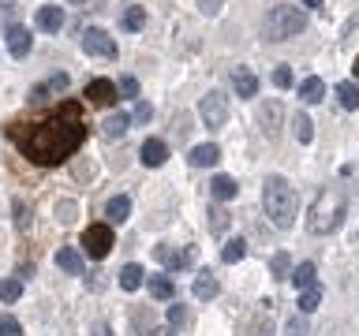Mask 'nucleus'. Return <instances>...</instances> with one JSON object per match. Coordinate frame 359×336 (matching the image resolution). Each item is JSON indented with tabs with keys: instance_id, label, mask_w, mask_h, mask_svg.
<instances>
[{
	"instance_id": "10",
	"label": "nucleus",
	"mask_w": 359,
	"mask_h": 336,
	"mask_svg": "<svg viewBox=\"0 0 359 336\" xmlns=\"http://www.w3.org/2000/svg\"><path fill=\"white\" fill-rule=\"evenodd\" d=\"M165 157H168V146H165L161 139H146L142 150H139V161H142L146 168H161Z\"/></svg>"
},
{
	"instance_id": "30",
	"label": "nucleus",
	"mask_w": 359,
	"mask_h": 336,
	"mask_svg": "<svg viewBox=\"0 0 359 336\" xmlns=\"http://www.w3.org/2000/svg\"><path fill=\"white\" fill-rule=\"evenodd\" d=\"M247 254V243L243 239H229V243H224V251H221V258H224V262H240V258Z\"/></svg>"
},
{
	"instance_id": "46",
	"label": "nucleus",
	"mask_w": 359,
	"mask_h": 336,
	"mask_svg": "<svg viewBox=\"0 0 359 336\" xmlns=\"http://www.w3.org/2000/svg\"><path fill=\"white\" fill-rule=\"evenodd\" d=\"M75 4H79V0H75Z\"/></svg>"
},
{
	"instance_id": "40",
	"label": "nucleus",
	"mask_w": 359,
	"mask_h": 336,
	"mask_svg": "<svg viewBox=\"0 0 359 336\" xmlns=\"http://www.w3.org/2000/svg\"><path fill=\"white\" fill-rule=\"evenodd\" d=\"M273 83H277L280 90H288V86H292V71H288V67H277V71H273Z\"/></svg>"
},
{
	"instance_id": "5",
	"label": "nucleus",
	"mask_w": 359,
	"mask_h": 336,
	"mask_svg": "<svg viewBox=\"0 0 359 336\" xmlns=\"http://www.w3.org/2000/svg\"><path fill=\"white\" fill-rule=\"evenodd\" d=\"M198 116L206 127H224V120H229V97H224L221 90H210V94L198 101Z\"/></svg>"
},
{
	"instance_id": "22",
	"label": "nucleus",
	"mask_w": 359,
	"mask_h": 336,
	"mask_svg": "<svg viewBox=\"0 0 359 336\" xmlns=\"http://www.w3.org/2000/svg\"><path fill=\"white\" fill-rule=\"evenodd\" d=\"M191 291H195V299H213V295H217V276H213V273H198L195 276V288H191Z\"/></svg>"
},
{
	"instance_id": "25",
	"label": "nucleus",
	"mask_w": 359,
	"mask_h": 336,
	"mask_svg": "<svg viewBox=\"0 0 359 336\" xmlns=\"http://www.w3.org/2000/svg\"><path fill=\"white\" fill-rule=\"evenodd\" d=\"M150 295L154 299H172L176 295V288H172V280H168V276H150Z\"/></svg>"
},
{
	"instance_id": "2",
	"label": "nucleus",
	"mask_w": 359,
	"mask_h": 336,
	"mask_svg": "<svg viewBox=\"0 0 359 336\" xmlns=\"http://www.w3.org/2000/svg\"><path fill=\"white\" fill-rule=\"evenodd\" d=\"M262 206H266V217L273 220L277 228H292V224H296V209H299L296 187H292L285 176H266Z\"/></svg>"
},
{
	"instance_id": "12",
	"label": "nucleus",
	"mask_w": 359,
	"mask_h": 336,
	"mask_svg": "<svg viewBox=\"0 0 359 336\" xmlns=\"http://www.w3.org/2000/svg\"><path fill=\"white\" fill-rule=\"evenodd\" d=\"M56 265H60L64 273H72V276L86 273V262H83V254H79L75 246H60V251H56Z\"/></svg>"
},
{
	"instance_id": "9",
	"label": "nucleus",
	"mask_w": 359,
	"mask_h": 336,
	"mask_svg": "<svg viewBox=\"0 0 359 336\" xmlns=\"http://www.w3.org/2000/svg\"><path fill=\"white\" fill-rule=\"evenodd\" d=\"M154 258L165 269H172V273H176V269H187L191 262H195V254H191V251H172V246H154Z\"/></svg>"
},
{
	"instance_id": "21",
	"label": "nucleus",
	"mask_w": 359,
	"mask_h": 336,
	"mask_svg": "<svg viewBox=\"0 0 359 336\" xmlns=\"http://www.w3.org/2000/svg\"><path fill=\"white\" fill-rule=\"evenodd\" d=\"M221 161V150L213 142H206V146H195L191 150V164H198V168H206V164H217Z\"/></svg>"
},
{
	"instance_id": "27",
	"label": "nucleus",
	"mask_w": 359,
	"mask_h": 336,
	"mask_svg": "<svg viewBox=\"0 0 359 336\" xmlns=\"http://www.w3.org/2000/svg\"><path fill=\"white\" fill-rule=\"evenodd\" d=\"M277 123H280V105H277V101H269V105L262 108V127H266V134H277Z\"/></svg>"
},
{
	"instance_id": "32",
	"label": "nucleus",
	"mask_w": 359,
	"mask_h": 336,
	"mask_svg": "<svg viewBox=\"0 0 359 336\" xmlns=\"http://www.w3.org/2000/svg\"><path fill=\"white\" fill-rule=\"evenodd\" d=\"M210 228L217 232V235L229 228V209H221V206H217V209H210Z\"/></svg>"
},
{
	"instance_id": "3",
	"label": "nucleus",
	"mask_w": 359,
	"mask_h": 336,
	"mask_svg": "<svg viewBox=\"0 0 359 336\" xmlns=\"http://www.w3.org/2000/svg\"><path fill=\"white\" fill-rule=\"evenodd\" d=\"M344 213H348V195L341 187H325L318 198H314V206L307 213V228L314 235H325V232H333L337 224L344 220Z\"/></svg>"
},
{
	"instance_id": "11",
	"label": "nucleus",
	"mask_w": 359,
	"mask_h": 336,
	"mask_svg": "<svg viewBox=\"0 0 359 336\" xmlns=\"http://www.w3.org/2000/svg\"><path fill=\"white\" fill-rule=\"evenodd\" d=\"M86 97L94 101V105H112V101H116V83L94 78V83H86Z\"/></svg>"
},
{
	"instance_id": "35",
	"label": "nucleus",
	"mask_w": 359,
	"mask_h": 336,
	"mask_svg": "<svg viewBox=\"0 0 359 336\" xmlns=\"http://www.w3.org/2000/svg\"><path fill=\"white\" fill-rule=\"evenodd\" d=\"M15 228H19V232L30 228V209L22 206V198H15Z\"/></svg>"
},
{
	"instance_id": "1",
	"label": "nucleus",
	"mask_w": 359,
	"mask_h": 336,
	"mask_svg": "<svg viewBox=\"0 0 359 336\" xmlns=\"http://www.w3.org/2000/svg\"><path fill=\"white\" fill-rule=\"evenodd\" d=\"M8 134L34 164H60L86 142V116L79 101H64L56 112L30 123H11Z\"/></svg>"
},
{
	"instance_id": "23",
	"label": "nucleus",
	"mask_w": 359,
	"mask_h": 336,
	"mask_svg": "<svg viewBox=\"0 0 359 336\" xmlns=\"http://www.w3.org/2000/svg\"><path fill=\"white\" fill-rule=\"evenodd\" d=\"M142 276H146L142 265H123V269H120V288H123V291H139V288H142Z\"/></svg>"
},
{
	"instance_id": "26",
	"label": "nucleus",
	"mask_w": 359,
	"mask_h": 336,
	"mask_svg": "<svg viewBox=\"0 0 359 336\" xmlns=\"http://www.w3.org/2000/svg\"><path fill=\"white\" fill-rule=\"evenodd\" d=\"M120 27L123 30H142L146 27V8H128V11H123V19H120Z\"/></svg>"
},
{
	"instance_id": "29",
	"label": "nucleus",
	"mask_w": 359,
	"mask_h": 336,
	"mask_svg": "<svg viewBox=\"0 0 359 336\" xmlns=\"http://www.w3.org/2000/svg\"><path fill=\"white\" fill-rule=\"evenodd\" d=\"M318 302H322V288L314 284V288H307V291L299 295V310H303V314H314V310H318Z\"/></svg>"
},
{
	"instance_id": "19",
	"label": "nucleus",
	"mask_w": 359,
	"mask_h": 336,
	"mask_svg": "<svg viewBox=\"0 0 359 336\" xmlns=\"http://www.w3.org/2000/svg\"><path fill=\"white\" fill-rule=\"evenodd\" d=\"M105 217L109 220H116V224H123L131 217V198L128 195H116V198H109V206H105Z\"/></svg>"
},
{
	"instance_id": "43",
	"label": "nucleus",
	"mask_w": 359,
	"mask_h": 336,
	"mask_svg": "<svg viewBox=\"0 0 359 336\" xmlns=\"http://www.w3.org/2000/svg\"><path fill=\"white\" fill-rule=\"evenodd\" d=\"M94 336H112V329H109V325H97V329H94Z\"/></svg>"
},
{
	"instance_id": "15",
	"label": "nucleus",
	"mask_w": 359,
	"mask_h": 336,
	"mask_svg": "<svg viewBox=\"0 0 359 336\" xmlns=\"http://www.w3.org/2000/svg\"><path fill=\"white\" fill-rule=\"evenodd\" d=\"M288 276L296 280V288H299V291H307V288H314V284H318V269H314V262H299V265L292 269Z\"/></svg>"
},
{
	"instance_id": "13",
	"label": "nucleus",
	"mask_w": 359,
	"mask_h": 336,
	"mask_svg": "<svg viewBox=\"0 0 359 336\" xmlns=\"http://www.w3.org/2000/svg\"><path fill=\"white\" fill-rule=\"evenodd\" d=\"M67 83H72V78H67L64 71L60 75H49L45 83H38V86L30 90V101H45L49 94H60V90H67Z\"/></svg>"
},
{
	"instance_id": "20",
	"label": "nucleus",
	"mask_w": 359,
	"mask_h": 336,
	"mask_svg": "<svg viewBox=\"0 0 359 336\" xmlns=\"http://www.w3.org/2000/svg\"><path fill=\"white\" fill-rule=\"evenodd\" d=\"M128 123H131L128 112H116V116H109L101 123V131H105V139H123V134H128Z\"/></svg>"
},
{
	"instance_id": "24",
	"label": "nucleus",
	"mask_w": 359,
	"mask_h": 336,
	"mask_svg": "<svg viewBox=\"0 0 359 336\" xmlns=\"http://www.w3.org/2000/svg\"><path fill=\"white\" fill-rule=\"evenodd\" d=\"M337 101L344 108H359V86L355 83H337Z\"/></svg>"
},
{
	"instance_id": "45",
	"label": "nucleus",
	"mask_w": 359,
	"mask_h": 336,
	"mask_svg": "<svg viewBox=\"0 0 359 336\" xmlns=\"http://www.w3.org/2000/svg\"><path fill=\"white\" fill-rule=\"evenodd\" d=\"M355 78H359V56H355Z\"/></svg>"
},
{
	"instance_id": "14",
	"label": "nucleus",
	"mask_w": 359,
	"mask_h": 336,
	"mask_svg": "<svg viewBox=\"0 0 359 336\" xmlns=\"http://www.w3.org/2000/svg\"><path fill=\"white\" fill-rule=\"evenodd\" d=\"M232 86H236V94H240V97H255L258 94V78H255L251 67H236V71H232Z\"/></svg>"
},
{
	"instance_id": "17",
	"label": "nucleus",
	"mask_w": 359,
	"mask_h": 336,
	"mask_svg": "<svg viewBox=\"0 0 359 336\" xmlns=\"http://www.w3.org/2000/svg\"><path fill=\"white\" fill-rule=\"evenodd\" d=\"M299 97L303 101H307V105H318V101H325V83H322V78H303V83H299Z\"/></svg>"
},
{
	"instance_id": "16",
	"label": "nucleus",
	"mask_w": 359,
	"mask_h": 336,
	"mask_svg": "<svg viewBox=\"0 0 359 336\" xmlns=\"http://www.w3.org/2000/svg\"><path fill=\"white\" fill-rule=\"evenodd\" d=\"M38 27H41V30H49V34H56V30L64 27V11L56 8V4L38 8Z\"/></svg>"
},
{
	"instance_id": "36",
	"label": "nucleus",
	"mask_w": 359,
	"mask_h": 336,
	"mask_svg": "<svg viewBox=\"0 0 359 336\" xmlns=\"http://www.w3.org/2000/svg\"><path fill=\"white\" fill-rule=\"evenodd\" d=\"M184 321H187V310L180 307V302H172V307H168V325L176 329V325H184Z\"/></svg>"
},
{
	"instance_id": "4",
	"label": "nucleus",
	"mask_w": 359,
	"mask_h": 336,
	"mask_svg": "<svg viewBox=\"0 0 359 336\" xmlns=\"http://www.w3.org/2000/svg\"><path fill=\"white\" fill-rule=\"evenodd\" d=\"M307 30V11L303 8H292V4H277L269 8V15L262 22V38L266 41H288L296 34Z\"/></svg>"
},
{
	"instance_id": "44",
	"label": "nucleus",
	"mask_w": 359,
	"mask_h": 336,
	"mask_svg": "<svg viewBox=\"0 0 359 336\" xmlns=\"http://www.w3.org/2000/svg\"><path fill=\"white\" fill-rule=\"evenodd\" d=\"M322 4V0H303V8H318Z\"/></svg>"
},
{
	"instance_id": "38",
	"label": "nucleus",
	"mask_w": 359,
	"mask_h": 336,
	"mask_svg": "<svg viewBox=\"0 0 359 336\" xmlns=\"http://www.w3.org/2000/svg\"><path fill=\"white\" fill-rule=\"evenodd\" d=\"M150 116H154V108L150 105H146V101H139V105H135V123H150Z\"/></svg>"
},
{
	"instance_id": "18",
	"label": "nucleus",
	"mask_w": 359,
	"mask_h": 336,
	"mask_svg": "<svg viewBox=\"0 0 359 336\" xmlns=\"http://www.w3.org/2000/svg\"><path fill=\"white\" fill-rule=\"evenodd\" d=\"M236 190H240V187H236V179H232V176H213V179H210V195L217 198V202L236 198Z\"/></svg>"
},
{
	"instance_id": "37",
	"label": "nucleus",
	"mask_w": 359,
	"mask_h": 336,
	"mask_svg": "<svg viewBox=\"0 0 359 336\" xmlns=\"http://www.w3.org/2000/svg\"><path fill=\"white\" fill-rule=\"evenodd\" d=\"M285 336H307V321H303V318H292V321L285 325Z\"/></svg>"
},
{
	"instance_id": "31",
	"label": "nucleus",
	"mask_w": 359,
	"mask_h": 336,
	"mask_svg": "<svg viewBox=\"0 0 359 336\" xmlns=\"http://www.w3.org/2000/svg\"><path fill=\"white\" fill-rule=\"evenodd\" d=\"M269 269H273V276L285 280V276L292 273V258H288L285 251H277V254H273V262H269Z\"/></svg>"
},
{
	"instance_id": "41",
	"label": "nucleus",
	"mask_w": 359,
	"mask_h": 336,
	"mask_svg": "<svg viewBox=\"0 0 359 336\" xmlns=\"http://www.w3.org/2000/svg\"><path fill=\"white\" fill-rule=\"evenodd\" d=\"M224 0H198V8H202V15H217Z\"/></svg>"
},
{
	"instance_id": "33",
	"label": "nucleus",
	"mask_w": 359,
	"mask_h": 336,
	"mask_svg": "<svg viewBox=\"0 0 359 336\" xmlns=\"http://www.w3.org/2000/svg\"><path fill=\"white\" fill-rule=\"evenodd\" d=\"M0 336H22V325L11 314H0Z\"/></svg>"
},
{
	"instance_id": "8",
	"label": "nucleus",
	"mask_w": 359,
	"mask_h": 336,
	"mask_svg": "<svg viewBox=\"0 0 359 336\" xmlns=\"http://www.w3.org/2000/svg\"><path fill=\"white\" fill-rule=\"evenodd\" d=\"M30 49H34L30 30H27V27H8V52L15 56V60H27Z\"/></svg>"
},
{
	"instance_id": "34",
	"label": "nucleus",
	"mask_w": 359,
	"mask_h": 336,
	"mask_svg": "<svg viewBox=\"0 0 359 336\" xmlns=\"http://www.w3.org/2000/svg\"><path fill=\"white\" fill-rule=\"evenodd\" d=\"M296 139H299V142H311V139H314V127H311V120L303 116V112L296 116Z\"/></svg>"
},
{
	"instance_id": "39",
	"label": "nucleus",
	"mask_w": 359,
	"mask_h": 336,
	"mask_svg": "<svg viewBox=\"0 0 359 336\" xmlns=\"http://www.w3.org/2000/svg\"><path fill=\"white\" fill-rule=\"evenodd\" d=\"M120 94H123V97H135V94H139V83H135L131 75H123V78H120Z\"/></svg>"
},
{
	"instance_id": "7",
	"label": "nucleus",
	"mask_w": 359,
	"mask_h": 336,
	"mask_svg": "<svg viewBox=\"0 0 359 336\" xmlns=\"http://www.w3.org/2000/svg\"><path fill=\"white\" fill-rule=\"evenodd\" d=\"M83 49H86L90 56H105V60H112V56H116V41H112L101 27H90V30L83 34Z\"/></svg>"
},
{
	"instance_id": "28",
	"label": "nucleus",
	"mask_w": 359,
	"mask_h": 336,
	"mask_svg": "<svg viewBox=\"0 0 359 336\" xmlns=\"http://www.w3.org/2000/svg\"><path fill=\"white\" fill-rule=\"evenodd\" d=\"M19 295H22V280H19V276L0 280V299H4V302H15Z\"/></svg>"
},
{
	"instance_id": "6",
	"label": "nucleus",
	"mask_w": 359,
	"mask_h": 336,
	"mask_svg": "<svg viewBox=\"0 0 359 336\" xmlns=\"http://www.w3.org/2000/svg\"><path fill=\"white\" fill-rule=\"evenodd\" d=\"M83 251L90 258H97V262L112 251V228L109 224H90V228L83 232Z\"/></svg>"
},
{
	"instance_id": "42",
	"label": "nucleus",
	"mask_w": 359,
	"mask_h": 336,
	"mask_svg": "<svg viewBox=\"0 0 359 336\" xmlns=\"http://www.w3.org/2000/svg\"><path fill=\"white\" fill-rule=\"evenodd\" d=\"M142 336H172V325H150Z\"/></svg>"
}]
</instances>
